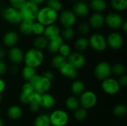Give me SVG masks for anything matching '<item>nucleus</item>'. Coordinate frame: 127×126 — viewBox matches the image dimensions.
Returning a JSON list of instances; mask_svg holds the SVG:
<instances>
[{
	"instance_id": "16",
	"label": "nucleus",
	"mask_w": 127,
	"mask_h": 126,
	"mask_svg": "<svg viewBox=\"0 0 127 126\" xmlns=\"http://www.w3.org/2000/svg\"><path fill=\"white\" fill-rule=\"evenodd\" d=\"M8 58L14 64H19L24 59V53L18 47H12L8 51Z\"/></svg>"
},
{
	"instance_id": "42",
	"label": "nucleus",
	"mask_w": 127,
	"mask_h": 126,
	"mask_svg": "<svg viewBox=\"0 0 127 126\" xmlns=\"http://www.w3.org/2000/svg\"><path fill=\"white\" fill-rule=\"evenodd\" d=\"M74 31L73 28L66 27L63 31V36L61 37L63 38V39H65V40H70L74 37Z\"/></svg>"
},
{
	"instance_id": "12",
	"label": "nucleus",
	"mask_w": 127,
	"mask_h": 126,
	"mask_svg": "<svg viewBox=\"0 0 127 126\" xmlns=\"http://www.w3.org/2000/svg\"><path fill=\"white\" fill-rule=\"evenodd\" d=\"M59 19L61 24L65 27V28L71 27L77 21V16L73 13V11L70 10H63L60 14Z\"/></svg>"
},
{
	"instance_id": "11",
	"label": "nucleus",
	"mask_w": 127,
	"mask_h": 126,
	"mask_svg": "<svg viewBox=\"0 0 127 126\" xmlns=\"http://www.w3.org/2000/svg\"><path fill=\"white\" fill-rule=\"evenodd\" d=\"M104 22L112 29H118L121 27L124 20L123 17L117 13H110L104 18Z\"/></svg>"
},
{
	"instance_id": "4",
	"label": "nucleus",
	"mask_w": 127,
	"mask_h": 126,
	"mask_svg": "<svg viewBox=\"0 0 127 126\" xmlns=\"http://www.w3.org/2000/svg\"><path fill=\"white\" fill-rule=\"evenodd\" d=\"M39 7L35 3L27 1L24 6L19 10V13L22 20H28L34 22L39 11Z\"/></svg>"
},
{
	"instance_id": "9",
	"label": "nucleus",
	"mask_w": 127,
	"mask_h": 126,
	"mask_svg": "<svg viewBox=\"0 0 127 126\" xmlns=\"http://www.w3.org/2000/svg\"><path fill=\"white\" fill-rule=\"evenodd\" d=\"M2 14L4 20L10 24H19L22 21L19 10L12 7L4 8Z\"/></svg>"
},
{
	"instance_id": "10",
	"label": "nucleus",
	"mask_w": 127,
	"mask_h": 126,
	"mask_svg": "<svg viewBox=\"0 0 127 126\" xmlns=\"http://www.w3.org/2000/svg\"><path fill=\"white\" fill-rule=\"evenodd\" d=\"M101 88L103 91L108 94H116L120 91L121 86L117 80L112 78H107L103 80L101 84Z\"/></svg>"
},
{
	"instance_id": "1",
	"label": "nucleus",
	"mask_w": 127,
	"mask_h": 126,
	"mask_svg": "<svg viewBox=\"0 0 127 126\" xmlns=\"http://www.w3.org/2000/svg\"><path fill=\"white\" fill-rule=\"evenodd\" d=\"M23 61L26 66L36 68L42 64L44 61V54L42 50L31 48L24 53Z\"/></svg>"
},
{
	"instance_id": "20",
	"label": "nucleus",
	"mask_w": 127,
	"mask_h": 126,
	"mask_svg": "<svg viewBox=\"0 0 127 126\" xmlns=\"http://www.w3.org/2000/svg\"><path fill=\"white\" fill-rule=\"evenodd\" d=\"M63 38L59 36L56 38H54L52 39L48 40V45H47V48L48 50V51L51 53L56 54L59 52L60 48L61 47V45L63 44Z\"/></svg>"
},
{
	"instance_id": "50",
	"label": "nucleus",
	"mask_w": 127,
	"mask_h": 126,
	"mask_svg": "<svg viewBox=\"0 0 127 126\" xmlns=\"http://www.w3.org/2000/svg\"><path fill=\"white\" fill-rule=\"evenodd\" d=\"M29 1H32V2H33V3H35L36 4L38 5V4H40L42 3H43L46 0H29Z\"/></svg>"
},
{
	"instance_id": "15",
	"label": "nucleus",
	"mask_w": 127,
	"mask_h": 126,
	"mask_svg": "<svg viewBox=\"0 0 127 126\" xmlns=\"http://www.w3.org/2000/svg\"><path fill=\"white\" fill-rule=\"evenodd\" d=\"M34 92L35 91L29 82L25 83L22 88V93L19 96V100L23 104H29Z\"/></svg>"
},
{
	"instance_id": "17",
	"label": "nucleus",
	"mask_w": 127,
	"mask_h": 126,
	"mask_svg": "<svg viewBox=\"0 0 127 126\" xmlns=\"http://www.w3.org/2000/svg\"><path fill=\"white\" fill-rule=\"evenodd\" d=\"M59 71L63 76L70 79H75L78 76L77 69L69 64L68 62Z\"/></svg>"
},
{
	"instance_id": "25",
	"label": "nucleus",
	"mask_w": 127,
	"mask_h": 126,
	"mask_svg": "<svg viewBox=\"0 0 127 126\" xmlns=\"http://www.w3.org/2000/svg\"><path fill=\"white\" fill-rule=\"evenodd\" d=\"M7 116L11 120H18L22 115V110L19 105H12L7 110Z\"/></svg>"
},
{
	"instance_id": "23",
	"label": "nucleus",
	"mask_w": 127,
	"mask_h": 126,
	"mask_svg": "<svg viewBox=\"0 0 127 126\" xmlns=\"http://www.w3.org/2000/svg\"><path fill=\"white\" fill-rule=\"evenodd\" d=\"M60 33V30L59 27L55 25L54 24H53L51 25L45 26V31H44L43 34H44V36L48 40H50V39H52L54 38L59 36Z\"/></svg>"
},
{
	"instance_id": "44",
	"label": "nucleus",
	"mask_w": 127,
	"mask_h": 126,
	"mask_svg": "<svg viewBox=\"0 0 127 126\" xmlns=\"http://www.w3.org/2000/svg\"><path fill=\"white\" fill-rule=\"evenodd\" d=\"M90 26L89 24L87 23H81L79 26H78V31L81 33V34H86L90 31Z\"/></svg>"
},
{
	"instance_id": "18",
	"label": "nucleus",
	"mask_w": 127,
	"mask_h": 126,
	"mask_svg": "<svg viewBox=\"0 0 127 126\" xmlns=\"http://www.w3.org/2000/svg\"><path fill=\"white\" fill-rule=\"evenodd\" d=\"M73 13L75 16H78L80 17H85L89 13V7L87 4L84 1H77L73 6Z\"/></svg>"
},
{
	"instance_id": "13",
	"label": "nucleus",
	"mask_w": 127,
	"mask_h": 126,
	"mask_svg": "<svg viewBox=\"0 0 127 126\" xmlns=\"http://www.w3.org/2000/svg\"><path fill=\"white\" fill-rule=\"evenodd\" d=\"M106 39L107 46L112 50H118L121 48L124 45L123 36L117 32L111 33Z\"/></svg>"
},
{
	"instance_id": "56",
	"label": "nucleus",
	"mask_w": 127,
	"mask_h": 126,
	"mask_svg": "<svg viewBox=\"0 0 127 126\" xmlns=\"http://www.w3.org/2000/svg\"><path fill=\"white\" fill-rule=\"evenodd\" d=\"M0 113H1V110H0Z\"/></svg>"
},
{
	"instance_id": "45",
	"label": "nucleus",
	"mask_w": 127,
	"mask_h": 126,
	"mask_svg": "<svg viewBox=\"0 0 127 126\" xmlns=\"http://www.w3.org/2000/svg\"><path fill=\"white\" fill-rule=\"evenodd\" d=\"M121 87H126L127 85V75H122L121 77L118 81Z\"/></svg>"
},
{
	"instance_id": "2",
	"label": "nucleus",
	"mask_w": 127,
	"mask_h": 126,
	"mask_svg": "<svg viewBox=\"0 0 127 126\" xmlns=\"http://www.w3.org/2000/svg\"><path fill=\"white\" fill-rule=\"evenodd\" d=\"M57 18H58L57 12L48 7V6L39 9L36 16L37 22L42 24L45 26L54 24Z\"/></svg>"
},
{
	"instance_id": "30",
	"label": "nucleus",
	"mask_w": 127,
	"mask_h": 126,
	"mask_svg": "<svg viewBox=\"0 0 127 126\" xmlns=\"http://www.w3.org/2000/svg\"><path fill=\"white\" fill-rule=\"evenodd\" d=\"M48 40L44 36H38L33 40V45L36 49L42 50V49L47 48Z\"/></svg>"
},
{
	"instance_id": "36",
	"label": "nucleus",
	"mask_w": 127,
	"mask_h": 126,
	"mask_svg": "<svg viewBox=\"0 0 127 126\" xmlns=\"http://www.w3.org/2000/svg\"><path fill=\"white\" fill-rule=\"evenodd\" d=\"M127 113V108L126 105H118L116 106H115L114 109H113V114L118 117H122L124 116H125Z\"/></svg>"
},
{
	"instance_id": "40",
	"label": "nucleus",
	"mask_w": 127,
	"mask_h": 126,
	"mask_svg": "<svg viewBox=\"0 0 127 126\" xmlns=\"http://www.w3.org/2000/svg\"><path fill=\"white\" fill-rule=\"evenodd\" d=\"M45 28V26L43 25L42 24H41V23H39L38 22H34L33 26L32 33H33L34 34H36L37 36H42L44 33Z\"/></svg>"
},
{
	"instance_id": "19",
	"label": "nucleus",
	"mask_w": 127,
	"mask_h": 126,
	"mask_svg": "<svg viewBox=\"0 0 127 126\" xmlns=\"http://www.w3.org/2000/svg\"><path fill=\"white\" fill-rule=\"evenodd\" d=\"M55 105V99L54 97L48 93H45L40 95L39 100V105L45 109H50L53 108Z\"/></svg>"
},
{
	"instance_id": "34",
	"label": "nucleus",
	"mask_w": 127,
	"mask_h": 126,
	"mask_svg": "<svg viewBox=\"0 0 127 126\" xmlns=\"http://www.w3.org/2000/svg\"><path fill=\"white\" fill-rule=\"evenodd\" d=\"M22 77L25 80L30 81L36 75V70H35V68H33L25 65L22 69Z\"/></svg>"
},
{
	"instance_id": "27",
	"label": "nucleus",
	"mask_w": 127,
	"mask_h": 126,
	"mask_svg": "<svg viewBox=\"0 0 127 126\" xmlns=\"http://www.w3.org/2000/svg\"><path fill=\"white\" fill-rule=\"evenodd\" d=\"M40 95L41 94L34 92V94L32 96V98H31L30 102H29L30 110L32 112H37L40 108V105H39Z\"/></svg>"
},
{
	"instance_id": "55",
	"label": "nucleus",
	"mask_w": 127,
	"mask_h": 126,
	"mask_svg": "<svg viewBox=\"0 0 127 126\" xmlns=\"http://www.w3.org/2000/svg\"><path fill=\"white\" fill-rule=\"evenodd\" d=\"M86 1H87V0H81V1H84V2H85Z\"/></svg>"
},
{
	"instance_id": "29",
	"label": "nucleus",
	"mask_w": 127,
	"mask_h": 126,
	"mask_svg": "<svg viewBox=\"0 0 127 126\" xmlns=\"http://www.w3.org/2000/svg\"><path fill=\"white\" fill-rule=\"evenodd\" d=\"M66 62H67L66 58H65L64 56L60 54L55 55L51 59V65L53 68L58 69V70H60Z\"/></svg>"
},
{
	"instance_id": "41",
	"label": "nucleus",
	"mask_w": 127,
	"mask_h": 126,
	"mask_svg": "<svg viewBox=\"0 0 127 126\" xmlns=\"http://www.w3.org/2000/svg\"><path fill=\"white\" fill-rule=\"evenodd\" d=\"M58 53H60V55H61V56H64L65 58H66L71 53V48H70V46L68 45L63 43L61 45V47L60 48V50H59Z\"/></svg>"
},
{
	"instance_id": "22",
	"label": "nucleus",
	"mask_w": 127,
	"mask_h": 126,
	"mask_svg": "<svg viewBox=\"0 0 127 126\" xmlns=\"http://www.w3.org/2000/svg\"><path fill=\"white\" fill-rule=\"evenodd\" d=\"M19 39V36L16 32L15 31H8L7 32L3 37V42L7 47H14L15 45L17 43Z\"/></svg>"
},
{
	"instance_id": "33",
	"label": "nucleus",
	"mask_w": 127,
	"mask_h": 126,
	"mask_svg": "<svg viewBox=\"0 0 127 126\" xmlns=\"http://www.w3.org/2000/svg\"><path fill=\"white\" fill-rule=\"evenodd\" d=\"M89 46V39L84 37L78 38L75 42V48L77 50L83 51L88 48Z\"/></svg>"
},
{
	"instance_id": "49",
	"label": "nucleus",
	"mask_w": 127,
	"mask_h": 126,
	"mask_svg": "<svg viewBox=\"0 0 127 126\" xmlns=\"http://www.w3.org/2000/svg\"><path fill=\"white\" fill-rule=\"evenodd\" d=\"M5 55H6V52H5L4 49L0 47V59L4 58L5 56Z\"/></svg>"
},
{
	"instance_id": "47",
	"label": "nucleus",
	"mask_w": 127,
	"mask_h": 126,
	"mask_svg": "<svg viewBox=\"0 0 127 126\" xmlns=\"http://www.w3.org/2000/svg\"><path fill=\"white\" fill-rule=\"evenodd\" d=\"M7 67L5 62L0 60V75L4 74L7 72Z\"/></svg>"
},
{
	"instance_id": "24",
	"label": "nucleus",
	"mask_w": 127,
	"mask_h": 126,
	"mask_svg": "<svg viewBox=\"0 0 127 126\" xmlns=\"http://www.w3.org/2000/svg\"><path fill=\"white\" fill-rule=\"evenodd\" d=\"M34 22L28 20H22L19 24V30L23 35H30L33 31Z\"/></svg>"
},
{
	"instance_id": "7",
	"label": "nucleus",
	"mask_w": 127,
	"mask_h": 126,
	"mask_svg": "<svg viewBox=\"0 0 127 126\" xmlns=\"http://www.w3.org/2000/svg\"><path fill=\"white\" fill-rule=\"evenodd\" d=\"M97 101V95L92 91H85L80 97V105L85 109H90L93 108Z\"/></svg>"
},
{
	"instance_id": "6",
	"label": "nucleus",
	"mask_w": 127,
	"mask_h": 126,
	"mask_svg": "<svg viewBox=\"0 0 127 126\" xmlns=\"http://www.w3.org/2000/svg\"><path fill=\"white\" fill-rule=\"evenodd\" d=\"M95 76L99 80H104L109 77L112 74V66L107 62H100L95 68Z\"/></svg>"
},
{
	"instance_id": "52",
	"label": "nucleus",
	"mask_w": 127,
	"mask_h": 126,
	"mask_svg": "<svg viewBox=\"0 0 127 126\" xmlns=\"http://www.w3.org/2000/svg\"><path fill=\"white\" fill-rule=\"evenodd\" d=\"M0 126H4L3 121H2V120H1V119H0Z\"/></svg>"
},
{
	"instance_id": "3",
	"label": "nucleus",
	"mask_w": 127,
	"mask_h": 126,
	"mask_svg": "<svg viewBox=\"0 0 127 126\" xmlns=\"http://www.w3.org/2000/svg\"><path fill=\"white\" fill-rule=\"evenodd\" d=\"M29 82L32 85L34 91L39 94H43L48 93L51 86V82L42 75H35Z\"/></svg>"
},
{
	"instance_id": "48",
	"label": "nucleus",
	"mask_w": 127,
	"mask_h": 126,
	"mask_svg": "<svg viewBox=\"0 0 127 126\" xmlns=\"http://www.w3.org/2000/svg\"><path fill=\"white\" fill-rule=\"evenodd\" d=\"M5 87H6V85H5L4 81L2 79H0V93H1V94L4 91Z\"/></svg>"
},
{
	"instance_id": "31",
	"label": "nucleus",
	"mask_w": 127,
	"mask_h": 126,
	"mask_svg": "<svg viewBox=\"0 0 127 126\" xmlns=\"http://www.w3.org/2000/svg\"><path fill=\"white\" fill-rule=\"evenodd\" d=\"M65 106L68 109L71 111L77 110L80 106L79 100L76 97H69L65 100Z\"/></svg>"
},
{
	"instance_id": "5",
	"label": "nucleus",
	"mask_w": 127,
	"mask_h": 126,
	"mask_svg": "<svg viewBox=\"0 0 127 126\" xmlns=\"http://www.w3.org/2000/svg\"><path fill=\"white\" fill-rule=\"evenodd\" d=\"M68 114L60 109L54 111L49 116L50 124L52 126H65L68 123Z\"/></svg>"
},
{
	"instance_id": "21",
	"label": "nucleus",
	"mask_w": 127,
	"mask_h": 126,
	"mask_svg": "<svg viewBox=\"0 0 127 126\" xmlns=\"http://www.w3.org/2000/svg\"><path fill=\"white\" fill-rule=\"evenodd\" d=\"M104 24V17L100 13H95L89 18V26L98 29L100 28Z\"/></svg>"
},
{
	"instance_id": "54",
	"label": "nucleus",
	"mask_w": 127,
	"mask_h": 126,
	"mask_svg": "<svg viewBox=\"0 0 127 126\" xmlns=\"http://www.w3.org/2000/svg\"><path fill=\"white\" fill-rule=\"evenodd\" d=\"M71 1H75V2H77V0H70Z\"/></svg>"
},
{
	"instance_id": "51",
	"label": "nucleus",
	"mask_w": 127,
	"mask_h": 126,
	"mask_svg": "<svg viewBox=\"0 0 127 126\" xmlns=\"http://www.w3.org/2000/svg\"><path fill=\"white\" fill-rule=\"evenodd\" d=\"M121 27L123 28V30H124V33H127V22H126V21H124V22L123 23V25H122Z\"/></svg>"
},
{
	"instance_id": "8",
	"label": "nucleus",
	"mask_w": 127,
	"mask_h": 126,
	"mask_svg": "<svg viewBox=\"0 0 127 126\" xmlns=\"http://www.w3.org/2000/svg\"><path fill=\"white\" fill-rule=\"evenodd\" d=\"M89 46L96 51H103L106 47V39L100 33H95L93 34L89 39Z\"/></svg>"
},
{
	"instance_id": "28",
	"label": "nucleus",
	"mask_w": 127,
	"mask_h": 126,
	"mask_svg": "<svg viewBox=\"0 0 127 126\" xmlns=\"http://www.w3.org/2000/svg\"><path fill=\"white\" fill-rule=\"evenodd\" d=\"M71 90L74 95H81L85 91V85L80 80H75L71 86Z\"/></svg>"
},
{
	"instance_id": "26",
	"label": "nucleus",
	"mask_w": 127,
	"mask_h": 126,
	"mask_svg": "<svg viewBox=\"0 0 127 126\" xmlns=\"http://www.w3.org/2000/svg\"><path fill=\"white\" fill-rule=\"evenodd\" d=\"M90 7L95 13H101L106 8V2L105 0H91Z\"/></svg>"
},
{
	"instance_id": "39",
	"label": "nucleus",
	"mask_w": 127,
	"mask_h": 126,
	"mask_svg": "<svg viewBox=\"0 0 127 126\" xmlns=\"http://www.w3.org/2000/svg\"><path fill=\"white\" fill-rule=\"evenodd\" d=\"M125 66L121 63H116L112 66V73L117 76H122L125 73Z\"/></svg>"
},
{
	"instance_id": "46",
	"label": "nucleus",
	"mask_w": 127,
	"mask_h": 126,
	"mask_svg": "<svg viewBox=\"0 0 127 126\" xmlns=\"http://www.w3.org/2000/svg\"><path fill=\"white\" fill-rule=\"evenodd\" d=\"M42 75L45 78H46L47 79L50 80L51 82V80H53V79H54V74H53L51 71H44V72L42 73Z\"/></svg>"
},
{
	"instance_id": "35",
	"label": "nucleus",
	"mask_w": 127,
	"mask_h": 126,
	"mask_svg": "<svg viewBox=\"0 0 127 126\" xmlns=\"http://www.w3.org/2000/svg\"><path fill=\"white\" fill-rule=\"evenodd\" d=\"M111 4L115 10L118 11H123L127 9V0H112Z\"/></svg>"
},
{
	"instance_id": "53",
	"label": "nucleus",
	"mask_w": 127,
	"mask_h": 126,
	"mask_svg": "<svg viewBox=\"0 0 127 126\" xmlns=\"http://www.w3.org/2000/svg\"><path fill=\"white\" fill-rule=\"evenodd\" d=\"M1 100H2V96H1V94L0 93V102L1 101Z\"/></svg>"
},
{
	"instance_id": "38",
	"label": "nucleus",
	"mask_w": 127,
	"mask_h": 126,
	"mask_svg": "<svg viewBox=\"0 0 127 126\" xmlns=\"http://www.w3.org/2000/svg\"><path fill=\"white\" fill-rule=\"evenodd\" d=\"M87 110L83 108H78L77 110H75L74 117L77 121H83L87 117Z\"/></svg>"
},
{
	"instance_id": "14",
	"label": "nucleus",
	"mask_w": 127,
	"mask_h": 126,
	"mask_svg": "<svg viewBox=\"0 0 127 126\" xmlns=\"http://www.w3.org/2000/svg\"><path fill=\"white\" fill-rule=\"evenodd\" d=\"M67 62L74 66L75 68L79 69L83 68L86 64V58L85 56L80 53V52H73L71 53L68 56Z\"/></svg>"
},
{
	"instance_id": "43",
	"label": "nucleus",
	"mask_w": 127,
	"mask_h": 126,
	"mask_svg": "<svg viewBox=\"0 0 127 126\" xmlns=\"http://www.w3.org/2000/svg\"><path fill=\"white\" fill-rule=\"evenodd\" d=\"M10 3V7L19 10L27 1L26 0H9Z\"/></svg>"
},
{
	"instance_id": "32",
	"label": "nucleus",
	"mask_w": 127,
	"mask_h": 126,
	"mask_svg": "<svg viewBox=\"0 0 127 126\" xmlns=\"http://www.w3.org/2000/svg\"><path fill=\"white\" fill-rule=\"evenodd\" d=\"M49 116L47 114L39 115L34 121V126H50Z\"/></svg>"
},
{
	"instance_id": "37",
	"label": "nucleus",
	"mask_w": 127,
	"mask_h": 126,
	"mask_svg": "<svg viewBox=\"0 0 127 126\" xmlns=\"http://www.w3.org/2000/svg\"><path fill=\"white\" fill-rule=\"evenodd\" d=\"M47 6L56 12H59L61 10L63 7V4L60 1V0H46Z\"/></svg>"
}]
</instances>
